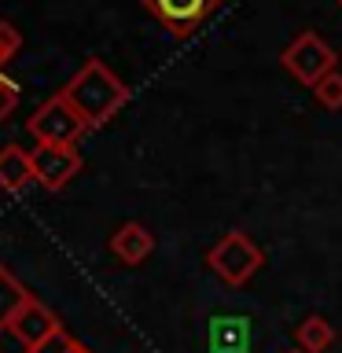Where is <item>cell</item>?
I'll list each match as a JSON object with an SVG mask.
<instances>
[{
    "label": "cell",
    "mask_w": 342,
    "mask_h": 353,
    "mask_svg": "<svg viewBox=\"0 0 342 353\" xmlns=\"http://www.w3.org/2000/svg\"><path fill=\"white\" fill-rule=\"evenodd\" d=\"M26 129H30V137L37 143H77V137L88 132L81 114L66 103L63 92H55V96L44 99V103L30 114Z\"/></svg>",
    "instance_id": "obj_5"
},
{
    "label": "cell",
    "mask_w": 342,
    "mask_h": 353,
    "mask_svg": "<svg viewBox=\"0 0 342 353\" xmlns=\"http://www.w3.org/2000/svg\"><path fill=\"white\" fill-rule=\"evenodd\" d=\"M339 8H342V0H339Z\"/></svg>",
    "instance_id": "obj_17"
},
{
    "label": "cell",
    "mask_w": 342,
    "mask_h": 353,
    "mask_svg": "<svg viewBox=\"0 0 342 353\" xmlns=\"http://www.w3.org/2000/svg\"><path fill=\"white\" fill-rule=\"evenodd\" d=\"M30 291L19 283V276L8 269V265H0V331H8V324H11V316L19 313L22 305L30 302Z\"/></svg>",
    "instance_id": "obj_10"
},
{
    "label": "cell",
    "mask_w": 342,
    "mask_h": 353,
    "mask_svg": "<svg viewBox=\"0 0 342 353\" xmlns=\"http://www.w3.org/2000/svg\"><path fill=\"white\" fill-rule=\"evenodd\" d=\"M283 353H302V350H298V346H294V350H283Z\"/></svg>",
    "instance_id": "obj_16"
},
{
    "label": "cell",
    "mask_w": 342,
    "mask_h": 353,
    "mask_svg": "<svg viewBox=\"0 0 342 353\" xmlns=\"http://www.w3.org/2000/svg\"><path fill=\"white\" fill-rule=\"evenodd\" d=\"M15 107H19V85L0 70V125L11 118V110H15Z\"/></svg>",
    "instance_id": "obj_14"
},
{
    "label": "cell",
    "mask_w": 342,
    "mask_h": 353,
    "mask_svg": "<svg viewBox=\"0 0 342 353\" xmlns=\"http://www.w3.org/2000/svg\"><path fill=\"white\" fill-rule=\"evenodd\" d=\"M143 8L154 15V22L170 33L173 41H188L192 33L206 26V19H214L225 0H140Z\"/></svg>",
    "instance_id": "obj_4"
},
{
    "label": "cell",
    "mask_w": 342,
    "mask_h": 353,
    "mask_svg": "<svg viewBox=\"0 0 342 353\" xmlns=\"http://www.w3.org/2000/svg\"><path fill=\"white\" fill-rule=\"evenodd\" d=\"M294 342L302 353H324L331 342H335V327H331L324 316H305L302 324L294 327Z\"/></svg>",
    "instance_id": "obj_11"
},
{
    "label": "cell",
    "mask_w": 342,
    "mask_h": 353,
    "mask_svg": "<svg viewBox=\"0 0 342 353\" xmlns=\"http://www.w3.org/2000/svg\"><path fill=\"white\" fill-rule=\"evenodd\" d=\"M206 265H210V272H214L221 283L247 287L254 276H258V269L265 265V254L243 228H232L206 250Z\"/></svg>",
    "instance_id": "obj_2"
},
{
    "label": "cell",
    "mask_w": 342,
    "mask_h": 353,
    "mask_svg": "<svg viewBox=\"0 0 342 353\" xmlns=\"http://www.w3.org/2000/svg\"><path fill=\"white\" fill-rule=\"evenodd\" d=\"M37 353H92V350H88L85 342H77L74 335H66V331H63L59 339H52L48 346H41Z\"/></svg>",
    "instance_id": "obj_15"
},
{
    "label": "cell",
    "mask_w": 342,
    "mask_h": 353,
    "mask_svg": "<svg viewBox=\"0 0 342 353\" xmlns=\"http://www.w3.org/2000/svg\"><path fill=\"white\" fill-rule=\"evenodd\" d=\"M313 96H316V103L324 107V110H342V74L339 70L324 74L313 85Z\"/></svg>",
    "instance_id": "obj_12"
},
{
    "label": "cell",
    "mask_w": 342,
    "mask_h": 353,
    "mask_svg": "<svg viewBox=\"0 0 342 353\" xmlns=\"http://www.w3.org/2000/svg\"><path fill=\"white\" fill-rule=\"evenodd\" d=\"M63 331H66L63 320L55 316L41 298H30L8 324V335L22 346V353H37L41 346H48L52 339H59Z\"/></svg>",
    "instance_id": "obj_6"
},
{
    "label": "cell",
    "mask_w": 342,
    "mask_h": 353,
    "mask_svg": "<svg viewBox=\"0 0 342 353\" xmlns=\"http://www.w3.org/2000/svg\"><path fill=\"white\" fill-rule=\"evenodd\" d=\"M154 250V236L148 225H140V221H125V225L114 228V236H110V254L121 261V265H140L148 261Z\"/></svg>",
    "instance_id": "obj_8"
},
{
    "label": "cell",
    "mask_w": 342,
    "mask_h": 353,
    "mask_svg": "<svg viewBox=\"0 0 342 353\" xmlns=\"http://www.w3.org/2000/svg\"><path fill=\"white\" fill-rule=\"evenodd\" d=\"M33 184V162H30V151L22 143H4L0 148V188L11 195L26 192Z\"/></svg>",
    "instance_id": "obj_9"
},
{
    "label": "cell",
    "mask_w": 342,
    "mask_h": 353,
    "mask_svg": "<svg viewBox=\"0 0 342 353\" xmlns=\"http://www.w3.org/2000/svg\"><path fill=\"white\" fill-rule=\"evenodd\" d=\"M19 48H22V33L11 26V22H4L0 19V70H4V66L15 59L19 55Z\"/></svg>",
    "instance_id": "obj_13"
},
{
    "label": "cell",
    "mask_w": 342,
    "mask_h": 353,
    "mask_svg": "<svg viewBox=\"0 0 342 353\" xmlns=\"http://www.w3.org/2000/svg\"><path fill=\"white\" fill-rule=\"evenodd\" d=\"M0 353H4V350H0Z\"/></svg>",
    "instance_id": "obj_18"
},
{
    "label": "cell",
    "mask_w": 342,
    "mask_h": 353,
    "mask_svg": "<svg viewBox=\"0 0 342 353\" xmlns=\"http://www.w3.org/2000/svg\"><path fill=\"white\" fill-rule=\"evenodd\" d=\"M280 66L294 77V81H302L305 88H313L324 74L339 70V55H335V48H331L324 37H320V33L302 30V33H298V37L280 52Z\"/></svg>",
    "instance_id": "obj_3"
},
{
    "label": "cell",
    "mask_w": 342,
    "mask_h": 353,
    "mask_svg": "<svg viewBox=\"0 0 342 353\" xmlns=\"http://www.w3.org/2000/svg\"><path fill=\"white\" fill-rule=\"evenodd\" d=\"M30 162H33V181L44 192H59L81 170V151L74 143H37V148H30Z\"/></svg>",
    "instance_id": "obj_7"
},
{
    "label": "cell",
    "mask_w": 342,
    "mask_h": 353,
    "mask_svg": "<svg viewBox=\"0 0 342 353\" xmlns=\"http://www.w3.org/2000/svg\"><path fill=\"white\" fill-rule=\"evenodd\" d=\"M59 92L66 96V103L81 114V121L88 129L107 125V121L129 103L125 81H121L103 59H85L81 66H77V74L59 88Z\"/></svg>",
    "instance_id": "obj_1"
}]
</instances>
